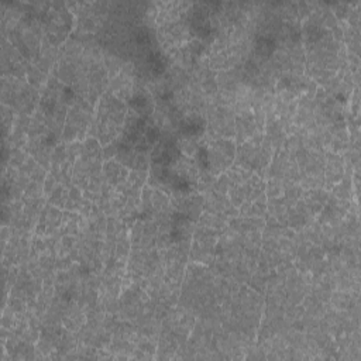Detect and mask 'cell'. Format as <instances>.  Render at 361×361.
<instances>
[{
	"instance_id": "cell-3",
	"label": "cell",
	"mask_w": 361,
	"mask_h": 361,
	"mask_svg": "<svg viewBox=\"0 0 361 361\" xmlns=\"http://www.w3.org/2000/svg\"><path fill=\"white\" fill-rule=\"evenodd\" d=\"M206 131L213 140L235 135V116L231 106L214 102L207 110Z\"/></svg>"
},
{
	"instance_id": "cell-7",
	"label": "cell",
	"mask_w": 361,
	"mask_h": 361,
	"mask_svg": "<svg viewBox=\"0 0 361 361\" xmlns=\"http://www.w3.org/2000/svg\"><path fill=\"white\" fill-rule=\"evenodd\" d=\"M102 173L109 185L118 188L120 185H123L127 180L130 169L127 166H124L123 164H120L118 161L110 159V161L104 162Z\"/></svg>"
},
{
	"instance_id": "cell-5",
	"label": "cell",
	"mask_w": 361,
	"mask_h": 361,
	"mask_svg": "<svg viewBox=\"0 0 361 361\" xmlns=\"http://www.w3.org/2000/svg\"><path fill=\"white\" fill-rule=\"evenodd\" d=\"M257 123L254 111L241 110L235 114V138L237 144H243L257 133Z\"/></svg>"
},
{
	"instance_id": "cell-2",
	"label": "cell",
	"mask_w": 361,
	"mask_h": 361,
	"mask_svg": "<svg viewBox=\"0 0 361 361\" xmlns=\"http://www.w3.org/2000/svg\"><path fill=\"white\" fill-rule=\"evenodd\" d=\"M92 107L93 106L83 97H76V100L69 106L66 113L62 130L63 141H82V138L87 135V130L93 121Z\"/></svg>"
},
{
	"instance_id": "cell-8",
	"label": "cell",
	"mask_w": 361,
	"mask_h": 361,
	"mask_svg": "<svg viewBox=\"0 0 361 361\" xmlns=\"http://www.w3.org/2000/svg\"><path fill=\"white\" fill-rule=\"evenodd\" d=\"M68 199H69V190L66 189V186H63L61 183H58L55 186V189L48 195V203H51L59 209H66Z\"/></svg>"
},
{
	"instance_id": "cell-6",
	"label": "cell",
	"mask_w": 361,
	"mask_h": 361,
	"mask_svg": "<svg viewBox=\"0 0 361 361\" xmlns=\"http://www.w3.org/2000/svg\"><path fill=\"white\" fill-rule=\"evenodd\" d=\"M344 176V162L340 154L331 151L326 152V165H324V179L327 189L334 188Z\"/></svg>"
},
{
	"instance_id": "cell-1",
	"label": "cell",
	"mask_w": 361,
	"mask_h": 361,
	"mask_svg": "<svg viewBox=\"0 0 361 361\" xmlns=\"http://www.w3.org/2000/svg\"><path fill=\"white\" fill-rule=\"evenodd\" d=\"M127 113L126 103L110 90H106L99 99L97 111L87 130V137H96L102 145L114 141L123 131Z\"/></svg>"
},
{
	"instance_id": "cell-4",
	"label": "cell",
	"mask_w": 361,
	"mask_h": 361,
	"mask_svg": "<svg viewBox=\"0 0 361 361\" xmlns=\"http://www.w3.org/2000/svg\"><path fill=\"white\" fill-rule=\"evenodd\" d=\"M62 223V212L59 207H55L51 203H45L44 209L39 213V217L35 224V235L51 237L56 233L58 227Z\"/></svg>"
}]
</instances>
